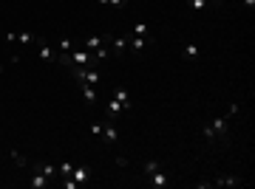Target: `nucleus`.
Returning <instances> with one entry per match:
<instances>
[{"label":"nucleus","instance_id":"f257e3e1","mask_svg":"<svg viewBox=\"0 0 255 189\" xmlns=\"http://www.w3.org/2000/svg\"><path fill=\"white\" fill-rule=\"evenodd\" d=\"M238 113V105H233V108L224 113V116H219L216 122H210L207 127H204V141H219L221 135L227 133V125H230V119Z\"/></svg>","mask_w":255,"mask_h":189},{"label":"nucleus","instance_id":"f03ea898","mask_svg":"<svg viewBox=\"0 0 255 189\" xmlns=\"http://www.w3.org/2000/svg\"><path fill=\"white\" fill-rule=\"evenodd\" d=\"M71 73H74V79L80 82V85H94V88L102 85L100 68H71Z\"/></svg>","mask_w":255,"mask_h":189},{"label":"nucleus","instance_id":"7ed1b4c3","mask_svg":"<svg viewBox=\"0 0 255 189\" xmlns=\"http://www.w3.org/2000/svg\"><path fill=\"white\" fill-rule=\"evenodd\" d=\"M244 184V178L241 175H219L216 181H199V187H219V189H224V187H241Z\"/></svg>","mask_w":255,"mask_h":189},{"label":"nucleus","instance_id":"20e7f679","mask_svg":"<svg viewBox=\"0 0 255 189\" xmlns=\"http://www.w3.org/2000/svg\"><path fill=\"white\" fill-rule=\"evenodd\" d=\"M145 178H147V187H153V189H167V187H170V175L164 172V167L147 172Z\"/></svg>","mask_w":255,"mask_h":189},{"label":"nucleus","instance_id":"39448f33","mask_svg":"<svg viewBox=\"0 0 255 189\" xmlns=\"http://www.w3.org/2000/svg\"><path fill=\"white\" fill-rule=\"evenodd\" d=\"M6 43H20V45H40L43 40L34 37L31 31H9L6 34Z\"/></svg>","mask_w":255,"mask_h":189},{"label":"nucleus","instance_id":"423d86ee","mask_svg":"<svg viewBox=\"0 0 255 189\" xmlns=\"http://www.w3.org/2000/svg\"><path fill=\"white\" fill-rule=\"evenodd\" d=\"M100 138H102V144L105 147H111V144H117V138H119V133H117V127H114V122H102V127H100Z\"/></svg>","mask_w":255,"mask_h":189},{"label":"nucleus","instance_id":"0eeeda50","mask_svg":"<svg viewBox=\"0 0 255 189\" xmlns=\"http://www.w3.org/2000/svg\"><path fill=\"white\" fill-rule=\"evenodd\" d=\"M31 170L43 172L48 181H57V164H51V161H34L31 164Z\"/></svg>","mask_w":255,"mask_h":189},{"label":"nucleus","instance_id":"6e6552de","mask_svg":"<svg viewBox=\"0 0 255 189\" xmlns=\"http://www.w3.org/2000/svg\"><path fill=\"white\" fill-rule=\"evenodd\" d=\"M145 48H147V37L128 34V51H130V54H142Z\"/></svg>","mask_w":255,"mask_h":189},{"label":"nucleus","instance_id":"1a4fd4ad","mask_svg":"<svg viewBox=\"0 0 255 189\" xmlns=\"http://www.w3.org/2000/svg\"><path fill=\"white\" fill-rule=\"evenodd\" d=\"M71 178L77 181V184H88V181H91V170H88V167H85V164H74V170H71Z\"/></svg>","mask_w":255,"mask_h":189},{"label":"nucleus","instance_id":"9d476101","mask_svg":"<svg viewBox=\"0 0 255 189\" xmlns=\"http://www.w3.org/2000/svg\"><path fill=\"white\" fill-rule=\"evenodd\" d=\"M108 43H111L108 34H97V37H88V40L82 43V48H85V51H97V48H102V45H108Z\"/></svg>","mask_w":255,"mask_h":189},{"label":"nucleus","instance_id":"9b49d317","mask_svg":"<svg viewBox=\"0 0 255 189\" xmlns=\"http://www.w3.org/2000/svg\"><path fill=\"white\" fill-rule=\"evenodd\" d=\"M114 99H117L119 105H122V110H125V113H128L130 108H133V99H130V93H128L125 88H117V90H114Z\"/></svg>","mask_w":255,"mask_h":189},{"label":"nucleus","instance_id":"f8f14e48","mask_svg":"<svg viewBox=\"0 0 255 189\" xmlns=\"http://www.w3.org/2000/svg\"><path fill=\"white\" fill-rule=\"evenodd\" d=\"M48 184H51V181H48L46 175H43V172L31 170V178H28V187H31V189H46Z\"/></svg>","mask_w":255,"mask_h":189},{"label":"nucleus","instance_id":"ddd939ff","mask_svg":"<svg viewBox=\"0 0 255 189\" xmlns=\"http://www.w3.org/2000/svg\"><path fill=\"white\" fill-rule=\"evenodd\" d=\"M122 113H125V110H122V105H119L117 99H111L108 105H105V119H111V122H114V119H119Z\"/></svg>","mask_w":255,"mask_h":189},{"label":"nucleus","instance_id":"4468645a","mask_svg":"<svg viewBox=\"0 0 255 189\" xmlns=\"http://www.w3.org/2000/svg\"><path fill=\"white\" fill-rule=\"evenodd\" d=\"M128 51V34L125 37H117V40H114V37H111V54H125Z\"/></svg>","mask_w":255,"mask_h":189},{"label":"nucleus","instance_id":"2eb2a0df","mask_svg":"<svg viewBox=\"0 0 255 189\" xmlns=\"http://www.w3.org/2000/svg\"><path fill=\"white\" fill-rule=\"evenodd\" d=\"M40 60H46V63H57V51H54V45H46V43H40Z\"/></svg>","mask_w":255,"mask_h":189},{"label":"nucleus","instance_id":"dca6fc26","mask_svg":"<svg viewBox=\"0 0 255 189\" xmlns=\"http://www.w3.org/2000/svg\"><path fill=\"white\" fill-rule=\"evenodd\" d=\"M210 3H213V0H187V9H190V14H201Z\"/></svg>","mask_w":255,"mask_h":189},{"label":"nucleus","instance_id":"f3484780","mask_svg":"<svg viewBox=\"0 0 255 189\" xmlns=\"http://www.w3.org/2000/svg\"><path fill=\"white\" fill-rule=\"evenodd\" d=\"M80 90H82L85 105H94V102H97V88H94V85H80Z\"/></svg>","mask_w":255,"mask_h":189},{"label":"nucleus","instance_id":"a211bd4d","mask_svg":"<svg viewBox=\"0 0 255 189\" xmlns=\"http://www.w3.org/2000/svg\"><path fill=\"white\" fill-rule=\"evenodd\" d=\"M71 48H77V43H74V40H68V37H63V40L57 43V51H63V54H68Z\"/></svg>","mask_w":255,"mask_h":189},{"label":"nucleus","instance_id":"6ab92c4d","mask_svg":"<svg viewBox=\"0 0 255 189\" xmlns=\"http://www.w3.org/2000/svg\"><path fill=\"white\" fill-rule=\"evenodd\" d=\"M199 45H193V43H187L184 45V57H187V60H199Z\"/></svg>","mask_w":255,"mask_h":189},{"label":"nucleus","instance_id":"aec40b11","mask_svg":"<svg viewBox=\"0 0 255 189\" xmlns=\"http://www.w3.org/2000/svg\"><path fill=\"white\" fill-rule=\"evenodd\" d=\"M130 34H136V37H147V34H150V26H147V23H136V28H133Z\"/></svg>","mask_w":255,"mask_h":189},{"label":"nucleus","instance_id":"412c9836","mask_svg":"<svg viewBox=\"0 0 255 189\" xmlns=\"http://www.w3.org/2000/svg\"><path fill=\"white\" fill-rule=\"evenodd\" d=\"M11 158H14V164H17V167H28V158H26V155H20L17 150H11Z\"/></svg>","mask_w":255,"mask_h":189},{"label":"nucleus","instance_id":"4be33fe9","mask_svg":"<svg viewBox=\"0 0 255 189\" xmlns=\"http://www.w3.org/2000/svg\"><path fill=\"white\" fill-rule=\"evenodd\" d=\"M60 187H63V189H77L80 184H77V181H74L71 175H68V178H60Z\"/></svg>","mask_w":255,"mask_h":189},{"label":"nucleus","instance_id":"5701e85b","mask_svg":"<svg viewBox=\"0 0 255 189\" xmlns=\"http://www.w3.org/2000/svg\"><path fill=\"white\" fill-rule=\"evenodd\" d=\"M111 9H122V6H128V0H108Z\"/></svg>","mask_w":255,"mask_h":189},{"label":"nucleus","instance_id":"b1692460","mask_svg":"<svg viewBox=\"0 0 255 189\" xmlns=\"http://www.w3.org/2000/svg\"><path fill=\"white\" fill-rule=\"evenodd\" d=\"M241 3H244L247 9H253V6H255V0H241Z\"/></svg>","mask_w":255,"mask_h":189},{"label":"nucleus","instance_id":"393cba45","mask_svg":"<svg viewBox=\"0 0 255 189\" xmlns=\"http://www.w3.org/2000/svg\"><path fill=\"white\" fill-rule=\"evenodd\" d=\"M97 3H100V6H108V0H97Z\"/></svg>","mask_w":255,"mask_h":189},{"label":"nucleus","instance_id":"a878e982","mask_svg":"<svg viewBox=\"0 0 255 189\" xmlns=\"http://www.w3.org/2000/svg\"><path fill=\"white\" fill-rule=\"evenodd\" d=\"M0 73H3V65H0Z\"/></svg>","mask_w":255,"mask_h":189}]
</instances>
